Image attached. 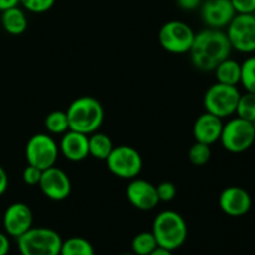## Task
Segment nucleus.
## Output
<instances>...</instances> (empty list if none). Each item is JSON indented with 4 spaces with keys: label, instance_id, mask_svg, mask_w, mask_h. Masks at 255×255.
I'll list each match as a JSON object with an SVG mask.
<instances>
[{
    "label": "nucleus",
    "instance_id": "obj_26",
    "mask_svg": "<svg viewBox=\"0 0 255 255\" xmlns=\"http://www.w3.org/2000/svg\"><path fill=\"white\" fill-rule=\"evenodd\" d=\"M242 65L241 84L247 92L255 94V56L246 59Z\"/></svg>",
    "mask_w": 255,
    "mask_h": 255
},
{
    "label": "nucleus",
    "instance_id": "obj_5",
    "mask_svg": "<svg viewBox=\"0 0 255 255\" xmlns=\"http://www.w3.org/2000/svg\"><path fill=\"white\" fill-rule=\"evenodd\" d=\"M221 143L231 153H243L255 142V129L252 122L241 117H233L223 125Z\"/></svg>",
    "mask_w": 255,
    "mask_h": 255
},
{
    "label": "nucleus",
    "instance_id": "obj_23",
    "mask_svg": "<svg viewBox=\"0 0 255 255\" xmlns=\"http://www.w3.org/2000/svg\"><path fill=\"white\" fill-rule=\"evenodd\" d=\"M44 124L45 128L51 134H64L70 129L66 111H60V110L51 111L45 117Z\"/></svg>",
    "mask_w": 255,
    "mask_h": 255
},
{
    "label": "nucleus",
    "instance_id": "obj_6",
    "mask_svg": "<svg viewBox=\"0 0 255 255\" xmlns=\"http://www.w3.org/2000/svg\"><path fill=\"white\" fill-rule=\"evenodd\" d=\"M239 92L238 87L231 86L216 82L208 87L203 97V105L207 112L221 117H231L236 114L237 104H238Z\"/></svg>",
    "mask_w": 255,
    "mask_h": 255
},
{
    "label": "nucleus",
    "instance_id": "obj_27",
    "mask_svg": "<svg viewBox=\"0 0 255 255\" xmlns=\"http://www.w3.org/2000/svg\"><path fill=\"white\" fill-rule=\"evenodd\" d=\"M56 0H20V5H22L25 10L34 14H42L46 12L54 6Z\"/></svg>",
    "mask_w": 255,
    "mask_h": 255
},
{
    "label": "nucleus",
    "instance_id": "obj_25",
    "mask_svg": "<svg viewBox=\"0 0 255 255\" xmlns=\"http://www.w3.org/2000/svg\"><path fill=\"white\" fill-rule=\"evenodd\" d=\"M212 157L211 146L196 142L188 151V159L193 166L202 167L209 162Z\"/></svg>",
    "mask_w": 255,
    "mask_h": 255
},
{
    "label": "nucleus",
    "instance_id": "obj_3",
    "mask_svg": "<svg viewBox=\"0 0 255 255\" xmlns=\"http://www.w3.org/2000/svg\"><path fill=\"white\" fill-rule=\"evenodd\" d=\"M151 232L158 247L173 252L186 243L188 226L186 219L176 211H162L154 218Z\"/></svg>",
    "mask_w": 255,
    "mask_h": 255
},
{
    "label": "nucleus",
    "instance_id": "obj_22",
    "mask_svg": "<svg viewBox=\"0 0 255 255\" xmlns=\"http://www.w3.org/2000/svg\"><path fill=\"white\" fill-rule=\"evenodd\" d=\"M158 247L152 232H141L132 239V253L136 255H149Z\"/></svg>",
    "mask_w": 255,
    "mask_h": 255
},
{
    "label": "nucleus",
    "instance_id": "obj_33",
    "mask_svg": "<svg viewBox=\"0 0 255 255\" xmlns=\"http://www.w3.org/2000/svg\"><path fill=\"white\" fill-rule=\"evenodd\" d=\"M7 187H9V177L6 171L0 166V197L7 191Z\"/></svg>",
    "mask_w": 255,
    "mask_h": 255
},
{
    "label": "nucleus",
    "instance_id": "obj_18",
    "mask_svg": "<svg viewBox=\"0 0 255 255\" xmlns=\"http://www.w3.org/2000/svg\"><path fill=\"white\" fill-rule=\"evenodd\" d=\"M27 17L24 10L19 6L10 7L1 11V25L10 35H21L27 29Z\"/></svg>",
    "mask_w": 255,
    "mask_h": 255
},
{
    "label": "nucleus",
    "instance_id": "obj_9",
    "mask_svg": "<svg viewBox=\"0 0 255 255\" xmlns=\"http://www.w3.org/2000/svg\"><path fill=\"white\" fill-rule=\"evenodd\" d=\"M196 32L188 24L179 20H171L162 25L158 32V41L171 54H187L191 50Z\"/></svg>",
    "mask_w": 255,
    "mask_h": 255
},
{
    "label": "nucleus",
    "instance_id": "obj_14",
    "mask_svg": "<svg viewBox=\"0 0 255 255\" xmlns=\"http://www.w3.org/2000/svg\"><path fill=\"white\" fill-rule=\"evenodd\" d=\"M126 197L129 203L139 211H151L159 203L156 186L138 177L129 181L126 188Z\"/></svg>",
    "mask_w": 255,
    "mask_h": 255
},
{
    "label": "nucleus",
    "instance_id": "obj_36",
    "mask_svg": "<svg viewBox=\"0 0 255 255\" xmlns=\"http://www.w3.org/2000/svg\"><path fill=\"white\" fill-rule=\"evenodd\" d=\"M121 255H136V254H133V253H126V254H121Z\"/></svg>",
    "mask_w": 255,
    "mask_h": 255
},
{
    "label": "nucleus",
    "instance_id": "obj_24",
    "mask_svg": "<svg viewBox=\"0 0 255 255\" xmlns=\"http://www.w3.org/2000/svg\"><path fill=\"white\" fill-rule=\"evenodd\" d=\"M237 117L253 122L255 120V94L247 92L239 96L236 109Z\"/></svg>",
    "mask_w": 255,
    "mask_h": 255
},
{
    "label": "nucleus",
    "instance_id": "obj_10",
    "mask_svg": "<svg viewBox=\"0 0 255 255\" xmlns=\"http://www.w3.org/2000/svg\"><path fill=\"white\" fill-rule=\"evenodd\" d=\"M227 37L233 50L242 54L255 52V15L236 14L227 26Z\"/></svg>",
    "mask_w": 255,
    "mask_h": 255
},
{
    "label": "nucleus",
    "instance_id": "obj_21",
    "mask_svg": "<svg viewBox=\"0 0 255 255\" xmlns=\"http://www.w3.org/2000/svg\"><path fill=\"white\" fill-rule=\"evenodd\" d=\"M60 255H95V248L82 237H71L62 241Z\"/></svg>",
    "mask_w": 255,
    "mask_h": 255
},
{
    "label": "nucleus",
    "instance_id": "obj_1",
    "mask_svg": "<svg viewBox=\"0 0 255 255\" xmlns=\"http://www.w3.org/2000/svg\"><path fill=\"white\" fill-rule=\"evenodd\" d=\"M231 42L227 34L221 29H207L197 32L192 44V64L201 71H214L217 65L231 56Z\"/></svg>",
    "mask_w": 255,
    "mask_h": 255
},
{
    "label": "nucleus",
    "instance_id": "obj_29",
    "mask_svg": "<svg viewBox=\"0 0 255 255\" xmlns=\"http://www.w3.org/2000/svg\"><path fill=\"white\" fill-rule=\"evenodd\" d=\"M41 169L36 168L34 166L27 164L25 169L22 171V181L27 184V186H37L41 178Z\"/></svg>",
    "mask_w": 255,
    "mask_h": 255
},
{
    "label": "nucleus",
    "instance_id": "obj_31",
    "mask_svg": "<svg viewBox=\"0 0 255 255\" xmlns=\"http://www.w3.org/2000/svg\"><path fill=\"white\" fill-rule=\"evenodd\" d=\"M177 5L184 11H193L201 7L203 0H176Z\"/></svg>",
    "mask_w": 255,
    "mask_h": 255
},
{
    "label": "nucleus",
    "instance_id": "obj_35",
    "mask_svg": "<svg viewBox=\"0 0 255 255\" xmlns=\"http://www.w3.org/2000/svg\"><path fill=\"white\" fill-rule=\"evenodd\" d=\"M149 255H173V252L168 251L166 248H162V247H157Z\"/></svg>",
    "mask_w": 255,
    "mask_h": 255
},
{
    "label": "nucleus",
    "instance_id": "obj_2",
    "mask_svg": "<svg viewBox=\"0 0 255 255\" xmlns=\"http://www.w3.org/2000/svg\"><path fill=\"white\" fill-rule=\"evenodd\" d=\"M69 127L72 131L91 134L99 131L105 119L101 102L92 96H81L75 99L66 110Z\"/></svg>",
    "mask_w": 255,
    "mask_h": 255
},
{
    "label": "nucleus",
    "instance_id": "obj_4",
    "mask_svg": "<svg viewBox=\"0 0 255 255\" xmlns=\"http://www.w3.org/2000/svg\"><path fill=\"white\" fill-rule=\"evenodd\" d=\"M61 244V236L47 227H31L17 238L21 255H60Z\"/></svg>",
    "mask_w": 255,
    "mask_h": 255
},
{
    "label": "nucleus",
    "instance_id": "obj_16",
    "mask_svg": "<svg viewBox=\"0 0 255 255\" xmlns=\"http://www.w3.org/2000/svg\"><path fill=\"white\" fill-rule=\"evenodd\" d=\"M223 120L221 117L204 112L197 117L193 125V137L196 142L212 146L221 139L222 129H223Z\"/></svg>",
    "mask_w": 255,
    "mask_h": 255
},
{
    "label": "nucleus",
    "instance_id": "obj_28",
    "mask_svg": "<svg viewBox=\"0 0 255 255\" xmlns=\"http://www.w3.org/2000/svg\"><path fill=\"white\" fill-rule=\"evenodd\" d=\"M156 189L159 202H171L177 196V187L172 182H162L158 186H156Z\"/></svg>",
    "mask_w": 255,
    "mask_h": 255
},
{
    "label": "nucleus",
    "instance_id": "obj_12",
    "mask_svg": "<svg viewBox=\"0 0 255 255\" xmlns=\"http://www.w3.org/2000/svg\"><path fill=\"white\" fill-rule=\"evenodd\" d=\"M34 214L26 203L15 202L5 209L2 224L7 236L19 238L32 227Z\"/></svg>",
    "mask_w": 255,
    "mask_h": 255
},
{
    "label": "nucleus",
    "instance_id": "obj_20",
    "mask_svg": "<svg viewBox=\"0 0 255 255\" xmlns=\"http://www.w3.org/2000/svg\"><path fill=\"white\" fill-rule=\"evenodd\" d=\"M114 147L111 138L107 134L101 132L89 134V156L99 161H106Z\"/></svg>",
    "mask_w": 255,
    "mask_h": 255
},
{
    "label": "nucleus",
    "instance_id": "obj_11",
    "mask_svg": "<svg viewBox=\"0 0 255 255\" xmlns=\"http://www.w3.org/2000/svg\"><path fill=\"white\" fill-rule=\"evenodd\" d=\"M37 186L46 198L55 202H61L69 198L71 193V181L66 172L57 168L56 166L45 169Z\"/></svg>",
    "mask_w": 255,
    "mask_h": 255
},
{
    "label": "nucleus",
    "instance_id": "obj_19",
    "mask_svg": "<svg viewBox=\"0 0 255 255\" xmlns=\"http://www.w3.org/2000/svg\"><path fill=\"white\" fill-rule=\"evenodd\" d=\"M217 82L224 85H231V86H237L241 84V75H242V65L237 60L227 57L222 62L217 65L214 69Z\"/></svg>",
    "mask_w": 255,
    "mask_h": 255
},
{
    "label": "nucleus",
    "instance_id": "obj_7",
    "mask_svg": "<svg viewBox=\"0 0 255 255\" xmlns=\"http://www.w3.org/2000/svg\"><path fill=\"white\" fill-rule=\"evenodd\" d=\"M107 169L121 179L137 178L143 167V159L136 148L131 146L114 147L106 158Z\"/></svg>",
    "mask_w": 255,
    "mask_h": 255
},
{
    "label": "nucleus",
    "instance_id": "obj_37",
    "mask_svg": "<svg viewBox=\"0 0 255 255\" xmlns=\"http://www.w3.org/2000/svg\"><path fill=\"white\" fill-rule=\"evenodd\" d=\"M252 124H253V126H254V129H255V120H254L253 122H252Z\"/></svg>",
    "mask_w": 255,
    "mask_h": 255
},
{
    "label": "nucleus",
    "instance_id": "obj_13",
    "mask_svg": "<svg viewBox=\"0 0 255 255\" xmlns=\"http://www.w3.org/2000/svg\"><path fill=\"white\" fill-rule=\"evenodd\" d=\"M236 14L231 0H206L201 5L202 20L212 29L227 27Z\"/></svg>",
    "mask_w": 255,
    "mask_h": 255
},
{
    "label": "nucleus",
    "instance_id": "obj_32",
    "mask_svg": "<svg viewBox=\"0 0 255 255\" xmlns=\"http://www.w3.org/2000/svg\"><path fill=\"white\" fill-rule=\"evenodd\" d=\"M10 252V239L6 233L0 232V255H7Z\"/></svg>",
    "mask_w": 255,
    "mask_h": 255
},
{
    "label": "nucleus",
    "instance_id": "obj_15",
    "mask_svg": "<svg viewBox=\"0 0 255 255\" xmlns=\"http://www.w3.org/2000/svg\"><path fill=\"white\" fill-rule=\"evenodd\" d=\"M219 207L229 217H243L251 211L252 197L242 187L231 186L222 191L219 196Z\"/></svg>",
    "mask_w": 255,
    "mask_h": 255
},
{
    "label": "nucleus",
    "instance_id": "obj_17",
    "mask_svg": "<svg viewBox=\"0 0 255 255\" xmlns=\"http://www.w3.org/2000/svg\"><path fill=\"white\" fill-rule=\"evenodd\" d=\"M60 153L70 162H81L89 157V136L81 132H65L59 144Z\"/></svg>",
    "mask_w": 255,
    "mask_h": 255
},
{
    "label": "nucleus",
    "instance_id": "obj_30",
    "mask_svg": "<svg viewBox=\"0 0 255 255\" xmlns=\"http://www.w3.org/2000/svg\"><path fill=\"white\" fill-rule=\"evenodd\" d=\"M237 14H255V0H231Z\"/></svg>",
    "mask_w": 255,
    "mask_h": 255
},
{
    "label": "nucleus",
    "instance_id": "obj_34",
    "mask_svg": "<svg viewBox=\"0 0 255 255\" xmlns=\"http://www.w3.org/2000/svg\"><path fill=\"white\" fill-rule=\"evenodd\" d=\"M20 0H0V11L10 9V7L19 6Z\"/></svg>",
    "mask_w": 255,
    "mask_h": 255
},
{
    "label": "nucleus",
    "instance_id": "obj_8",
    "mask_svg": "<svg viewBox=\"0 0 255 255\" xmlns=\"http://www.w3.org/2000/svg\"><path fill=\"white\" fill-rule=\"evenodd\" d=\"M59 144L47 133H36L27 141L25 147V157L27 164L45 171L54 167L59 158Z\"/></svg>",
    "mask_w": 255,
    "mask_h": 255
}]
</instances>
